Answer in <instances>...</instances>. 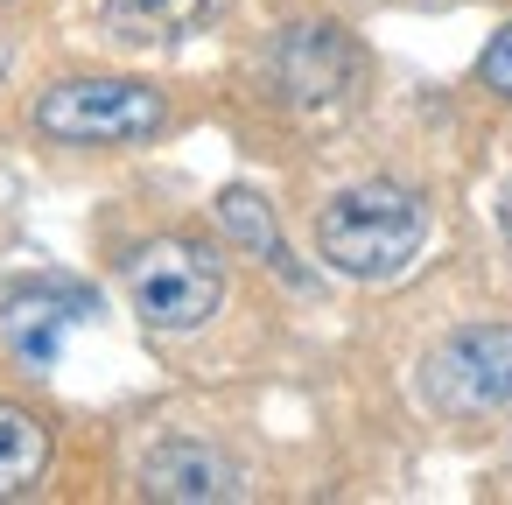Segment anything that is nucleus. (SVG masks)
I'll return each mask as SVG.
<instances>
[{
  "label": "nucleus",
  "mask_w": 512,
  "mask_h": 505,
  "mask_svg": "<svg viewBox=\"0 0 512 505\" xmlns=\"http://www.w3.org/2000/svg\"><path fill=\"white\" fill-rule=\"evenodd\" d=\"M428 239V204L400 183H358L337 190L316 211V253L351 281H393Z\"/></svg>",
  "instance_id": "nucleus-1"
},
{
  "label": "nucleus",
  "mask_w": 512,
  "mask_h": 505,
  "mask_svg": "<svg viewBox=\"0 0 512 505\" xmlns=\"http://www.w3.org/2000/svg\"><path fill=\"white\" fill-rule=\"evenodd\" d=\"M127 295H134V316L162 337H183V330H204L218 295H225V267L211 246L197 239H148L127 253Z\"/></svg>",
  "instance_id": "nucleus-2"
},
{
  "label": "nucleus",
  "mask_w": 512,
  "mask_h": 505,
  "mask_svg": "<svg viewBox=\"0 0 512 505\" xmlns=\"http://www.w3.org/2000/svg\"><path fill=\"white\" fill-rule=\"evenodd\" d=\"M169 106L141 78H64L36 99V134L71 141V148H120L162 134Z\"/></svg>",
  "instance_id": "nucleus-3"
},
{
  "label": "nucleus",
  "mask_w": 512,
  "mask_h": 505,
  "mask_svg": "<svg viewBox=\"0 0 512 505\" xmlns=\"http://www.w3.org/2000/svg\"><path fill=\"white\" fill-rule=\"evenodd\" d=\"M421 393L442 414H498V407H512V330L477 323V330H456L449 344H435L428 365H421Z\"/></svg>",
  "instance_id": "nucleus-4"
},
{
  "label": "nucleus",
  "mask_w": 512,
  "mask_h": 505,
  "mask_svg": "<svg viewBox=\"0 0 512 505\" xmlns=\"http://www.w3.org/2000/svg\"><path fill=\"white\" fill-rule=\"evenodd\" d=\"M358 71H365V57L351 50L344 29H288V36L274 43V85H281L288 106L323 113V106L351 99Z\"/></svg>",
  "instance_id": "nucleus-5"
},
{
  "label": "nucleus",
  "mask_w": 512,
  "mask_h": 505,
  "mask_svg": "<svg viewBox=\"0 0 512 505\" xmlns=\"http://www.w3.org/2000/svg\"><path fill=\"white\" fill-rule=\"evenodd\" d=\"M141 491L148 498H183V505H204V498H239V470L204 449V442H162L148 463H141Z\"/></svg>",
  "instance_id": "nucleus-6"
},
{
  "label": "nucleus",
  "mask_w": 512,
  "mask_h": 505,
  "mask_svg": "<svg viewBox=\"0 0 512 505\" xmlns=\"http://www.w3.org/2000/svg\"><path fill=\"white\" fill-rule=\"evenodd\" d=\"M218 15V0H106V36L113 43H183Z\"/></svg>",
  "instance_id": "nucleus-7"
},
{
  "label": "nucleus",
  "mask_w": 512,
  "mask_h": 505,
  "mask_svg": "<svg viewBox=\"0 0 512 505\" xmlns=\"http://www.w3.org/2000/svg\"><path fill=\"white\" fill-rule=\"evenodd\" d=\"M78 309H85L78 288H29V295H15V302H8V337H15V351H22L29 365H50L57 344H64V330L78 323Z\"/></svg>",
  "instance_id": "nucleus-8"
},
{
  "label": "nucleus",
  "mask_w": 512,
  "mask_h": 505,
  "mask_svg": "<svg viewBox=\"0 0 512 505\" xmlns=\"http://www.w3.org/2000/svg\"><path fill=\"white\" fill-rule=\"evenodd\" d=\"M50 463V428L29 414V407H8L0 400V498H22Z\"/></svg>",
  "instance_id": "nucleus-9"
},
{
  "label": "nucleus",
  "mask_w": 512,
  "mask_h": 505,
  "mask_svg": "<svg viewBox=\"0 0 512 505\" xmlns=\"http://www.w3.org/2000/svg\"><path fill=\"white\" fill-rule=\"evenodd\" d=\"M218 225H225L246 253H260V267H274V274L295 281V260H288V246H281V225H274V204H267V197L225 190V197H218Z\"/></svg>",
  "instance_id": "nucleus-10"
},
{
  "label": "nucleus",
  "mask_w": 512,
  "mask_h": 505,
  "mask_svg": "<svg viewBox=\"0 0 512 505\" xmlns=\"http://www.w3.org/2000/svg\"><path fill=\"white\" fill-rule=\"evenodd\" d=\"M477 78H484L498 99H512V22H505V29L484 43V57H477Z\"/></svg>",
  "instance_id": "nucleus-11"
},
{
  "label": "nucleus",
  "mask_w": 512,
  "mask_h": 505,
  "mask_svg": "<svg viewBox=\"0 0 512 505\" xmlns=\"http://www.w3.org/2000/svg\"><path fill=\"white\" fill-rule=\"evenodd\" d=\"M498 232H505V246H512V190L498 197Z\"/></svg>",
  "instance_id": "nucleus-12"
},
{
  "label": "nucleus",
  "mask_w": 512,
  "mask_h": 505,
  "mask_svg": "<svg viewBox=\"0 0 512 505\" xmlns=\"http://www.w3.org/2000/svg\"><path fill=\"white\" fill-rule=\"evenodd\" d=\"M8 57H15V36H8V29H0V71H8Z\"/></svg>",
  "instance_id": "nucleus-13"
}]
</instances>
